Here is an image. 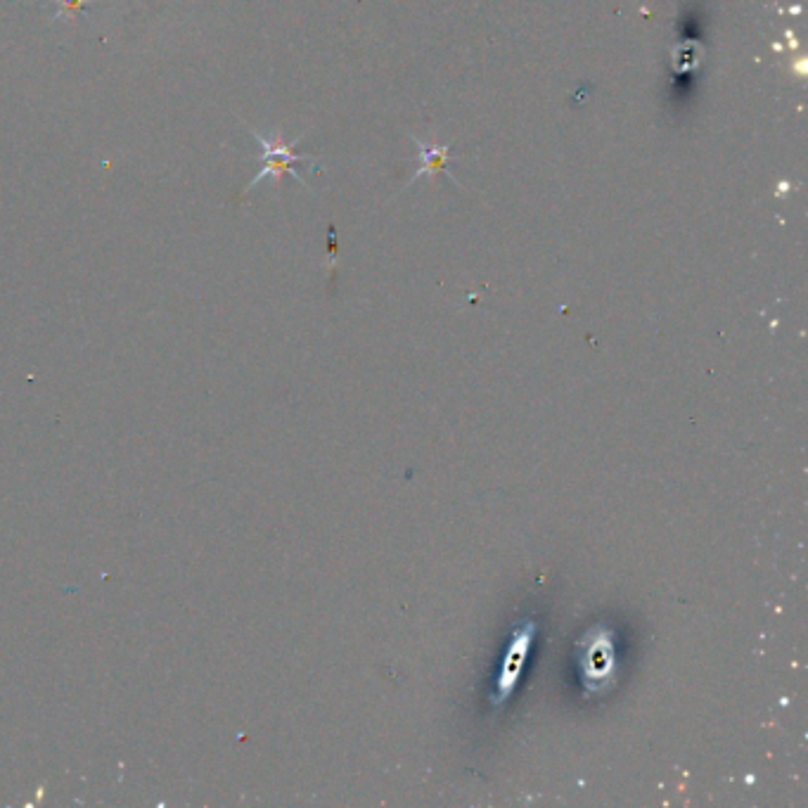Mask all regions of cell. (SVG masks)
Returning <instances> with one entry per match:
<instances>
[{"mask_svg": "<svg viewBox=\"0 0 808 808\" xmlns=\"http://www.w3.org/2000/svg\"><path fill=\"white\" fill-rule=\"evenodd\" d=\"M252 133H254L256 143H259L261 150H264V152H261V162H264V166H261V171L256 173L252 181H249L247 190L254 188V185L259 181H264V178H275V183H280V178L285 176V173H290V176L297 178L301 185H306L304 178H301L297 173V169H294V164H297V162H313V157L297 155V152H294V147H297L299 138L294 140V143H285V140H282L280 136H268L266 138L264 133L254 131V128H252Z\"/></svg>", "mask_w": 808, "mask_h": 808, "instance_id": "1", "label": "cell"}, {"mask_svg": "<svg viewBox=\"0 0 808 808\" xmlns=\"http://www.w3.org/2000/svg\"><path fill=\"white\" fill-rule=\"evenodd\" d=\"M583 671H586V683L591 685L593 681H607L612 678L609 673L614 669V645L609 636L593 638L591 643L586 645V657H583Z\"/></svg>", "mask_w": 808, "mask_h": 808, "instance_id": "2", "label": "cell"}, {"mask_svg": "<svg viewBox=\"0 0 808 808\" xmlns=\"http://www.w3.org/2000/svg\"><path fill=\"white\" fill-rule=\"evenodd\" d=\"M413 143L420 147V157H422V169L415 173L413 178H410V183H415L418 178L422 176H429L434 178L439 171H446L448 162H451V155H448V150H451V145H436V143H422L420 138H413Z\"/></svg>", "mask_w": 808, "mask_h": 808, "instance_id": "3", "label": "cell"}, {"mask_svg": "<svg viewBox=\"0 0 808 808\" xmlns=\"http://www.w3.org/2000/svg\"><path fill=\"white\" fill-rule=\"evenodd\" d=\"M531 636H534V626H527V631H522L517 636V640L515 643H512V654H510V664L505 666L503 664V676H500V692H510L512 690V685H515V681H517V676H519V666H522V657L524 654H527V645H529V640H531Z\"/></svg>", "mask_w": 808, "mask_h": 808, "instance_id": "4", "label": "cell"}]
</instances>
